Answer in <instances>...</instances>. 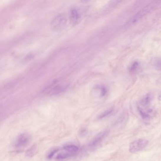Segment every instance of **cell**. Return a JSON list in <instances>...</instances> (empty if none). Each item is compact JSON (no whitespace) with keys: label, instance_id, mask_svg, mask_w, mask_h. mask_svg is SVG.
Instances as JSON below:
<instances>
[{"label":"cell","instance_id":"obj_1","mask_svg":"<svg viewBox=\"0 0 161 161\" xmlns=\"http://www.w3.org/2000/svg\"><path fill=\"white\" fill-rule=\"evenodd\" d=\"M161 4V1H155L148 4L147 6L140 10L139 12H137L132 18H130V19L128 20V22L126 23L124 25V27L128 28L134 24H136L141 19L147 15V14L151 12L152 11L155 10Z\"/></svg>","mask_w":161,"mask_h":161},{"label":"cell","instance_id":"obj_2","mask_svg":"<svg viewBox=\"0 0 161 161\" xmlns=\"http://www.w3.org/2000/svg\"><path fill=\"white\" fill-rule=\"evenodd\" d=\"M68 19L64 14H59L55 16L51 21V27L53 30L61 31L67 25Z\"/></svg>","mask_w":161,"mask_h":161},{"label":"cell","instance_id":"obj_3","mask_svg":"<svg viewBox=\"0 0 161 161\" xmlns=\"http://www.w3.org/2000/svg\"><path fill=\"white\" fill-rule=\"evenodd\" d=\"M148 143L149 141L144 139L136 140L129 144V152L134 153L142 150L148 145Z\"/></svg>","mask_w":161,"mask_h":161},{"label":"cell","instance_id":"obj_4","mask_svg":"<svg viewBox=\"0 0 161 161\" xmlns=\"http://www.w3.org/2000/svg\"><path fill=\"white\" fill-rule=\"evenodd\" d=\"M31 137L27 133H23L18 136L14 142V147L16 148L24 147L29 143Z\"/></svg>","mask_w":161,"mask_h":161},{"label":"cell","instance_id":"obj_5","mask_svg":"<svg viewBox=\"0 0 161 161\" xmlns=\"http://www.w3.org/2000/svg\"><path fill=\"white\" fill-rule=\"evenodd\" d=\"M109 132L108 130H104L97 134L96 136L93 139L89 144V147L90 149H95L99 146L104 139L108 135Z\"/></svg>","mask_w":161,"mask_h":161},{"label":"cell","instance_id":"obj_6","mask_svg":"<svg viewBox=\"0 0 161 161\" xmlns=\"http://www.w3.org/2000/svg\"><path fill=\"white\" fill-rule=\"evenodd\" d=\"M70 22L73 26L78 24L81 19V15L79 10L76 8H72L70 12Z\"/></svg>","mask_w":161,"mask_h":161},{"label":"cell","instance_id":"obj_7","mask_svg":"<svg viewBox=\"0 0 161 161\" xmlns=\"http://www.w3.org/2000/svg\"><path fill=\"white\" fill-rule=\"evenodd\" d=\"M50 89L48 90V93L51 95H56L61 94L65 91L68 87L67 85H53L51 86Z\"/></svg>","mask_w":161,"mask_h":161},{"label":"cell","instance_id":"obj_8","mask_svg":"<svg viewBox=\"0 0 161 161\" xmlns=\"http://www.w3.org/2000/svg\"><path fill=\"white\" fill-rule=\"evenodd\" d=\"M61 150H62V151L60 152H59V150L58 152H57V155H56L55 157L56 160H64V159L70 157H72V156L75 155L74 154L70 153L69 152L66 151L64 150L62 148Z\"/></svg>","mask_w":161,"mask_h":161},{"label":"cell","instance_id":"obj_9","mask_svg":"<svg viewBox=\"0 0 161 161\" xmlns=\"http://www.w3.org/2000/svg\"><path fill=\"white\" fill-rule=\"evenodd\" d=\"M62 149L70 153L76 155L79 150V147L75 144H67L63 147Z\"/></svg>","mask_w":161,"mask_h":161},{"label":"cell","instance_id":"obj_10","mask_svg":"<svg viewBox=\"0 0 161 161\" xmlns=\"http://www.w3.org/2000/svg\"><path fill=\"white\" fill-rule=\"evenodd\" d=\"M114 109L113 108H110L101 113L98 116L99 119H103L107 117L108 116H111L114 113Z\"/></svg>","mask_w":161,"mask_h":161},{"label":"cell","instance_id":"obj_11","mask_svg":"<svg viewBox=\"0 0 161 161\" xmlns=\"http://www.w3.org/2000/svg\"><path fill=\"white\" fill-rule=\"evenodd\" d=\"M153 65L157 70H161V58H155L153 61Z\"/></svg>","mask_w":161,"mask_h":161},{"label":"cell","instance_id":"obj_12","mask_svg":"<svg viewBox=\"0 0 161 161\" xmlns=\"http://www.w3.org/2000/svg\"><path fill=\"white\" fill-rule=\"evenodd\" d=\"M139 63L137 61L134 62L131 65L129 69V71L130 72H134L136 71L137 69H139Z\"/></svg>","mask_w":161,"mask_h":161},{"label":"cell","instance_id":"obj_13","mask_svg":"<svg viewBox=\"0 0 161 161\" xmlns=\"http://www.w3.org/2000/svg\"><path fill=\"white\" fill-rule=\"evenodd\" d=\"M36 150H37V148L34 146L31 147V148H30V149H29L27 152V156H29V157L30 156L31 157V156H33L34 155V153H36Z\"/></svg>","mask_w":161,"mask_h":161},{"label":"cell","instance_id":"obj_14","mask_svg":"<svg viewBox=\"0 0 161 161\" xmlns=\"http://www.w3.org/2000/svg\"><path fill=\"white\" fill-rule=\"evenodd\" d=\"M99 90L100 93V95L101 96H104L107 94V89L104 86H100L99 87Z\"/></svg>","mask_w":161,"mask_h":161},{"label":"cell","instance_id":"obj_15","mask_svg":"<svg viewBox=\"0 0 161 161\" xmlns=\"http://www.w3.org/2000/svg\"><path fill=\"white\" fill-rule=\"evenodd\" d=\"M157 83L158 84L161 85V78H160V79H159L158 80Z\"/></svg>","mask_w":161,"mask_h":161},{"label":"cell","instance_id":"obj_16","mask_svg":"<svg viewBox=\"0 0 161 161\" xmlns=\"http://www.w3.org/2000/svg\"><path fill=\"white\" fill-rule=\"evenodd\" d=\"M158 98L159 100V101H161V93H160V94H159V95L158 97Z\"/></svg>","mask_w":161,"mask_h":161}]
</instances>
